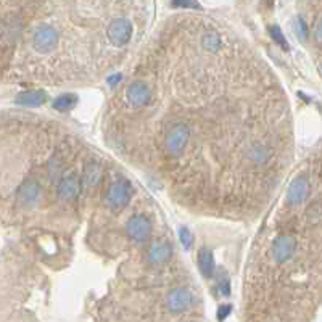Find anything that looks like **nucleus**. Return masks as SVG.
I'll use <instances>...</instances> for the list:
<instances>
[{
  "label": "nucleus",
  "instance_id": "nucleus-1",
  "mask_svg": "<svg viewBox=\"0 0 322 322\" xmlns=\"http://www.w3.org/2000/svg\"><path fill=\"white\" fill-rule=\"evenodd\" d=\"M188 137H190V131H188L184 122H179L168 132L165 140L166 151L169 155H181L182 150L185 148V144L188 142Z\"/></svg>",
  "mask_w": 322,
  "mask_h": 322
},
{
  "label": "nucleus",
  "instance_id": "nucleus-2",
  "mask_svg": "<svg viewBox=\"0 0 322 322\" xmlns=\"http://www.w3.org/2000/svg\"><path fill=\"white\" fill-rule=\"evenodd\" d=\"M295 250H297V240H295V237H292V235H280L272 243L271 256H272V260L276 261V263L282 264V263H287L293 256V254H295Z\"/></svg>",
  "mask_w": 322,
  "mask_h": 322
},
{
  "label": "nucleus",
  "instance_id": "nucleus-3",
  "mask_svg": "<svg viewBox=\"0 0 322 322\" xmlns=\"http://www.w3.org/2000/svg\"><path fill=\"white\" fill-rule=\"evenodd\" d=\"M132 195V187L127 181H121L113 184L107 192V203L113 210H121L124 208Z\"/></svg>",
  "mask_w": 322,
  "mask_h": 322
},
{
  "label": "nucleus",
  "instance_id": "nucleus-4",
  "mask_svg": "<svg viewBox=\"0 0 322 322\" xmlns=\"http://www.w3.org/2000/svg\"><path fill=\"white\" fill-rule=\"evenodd\" d=\"M107 36L111 41V44H115L118 47L126 45L131 41L132 36V24L131 21H127L126 18H119V20H115L107 29Z\"/></svg>",
  "mask_w": 322,
  "mask_h": 322
},
{
  "label": "nucleus",
  "instance_id": "nucleus-5",
  "mask_svg": "<svg viewBox=\"0 0 322 322\" xmlns=\"http://www.w3.org/2000/svg\"><path fill=\"white\" fill-rule=\"evenodd\" d=\"M58 42V33H56L53 27L50 26H41L37 27L34 37H33V45L37 52H50L53 50V47Z\"/></svg>",
  "mask_w": 322,
  "mask_h": 322
},
{
  "label": "nucleus",
  "instance_id": "nucleus-6",
  "mask_svg": "<svg viewBox=\"0 0 322 322\" xmlns=\"http://www.w3.org/2000/svg\"><path fill=\"white\" fill-rule=\"evenodd\" d=\"M126 231H127L131 239H134L137 242H144L151 235V222L147 219L145 216L139 214V216L132 217V219H129V222L126 226Z\"/></svg>",
  "mask_w": 322,
  "mask_h": 322
},
{
  "label": "nucleus",
  "instance_id": "nucleus-7",
  "mask_svg": "<svg viewBox=\"0 0 322 322\" xmlns=\"http://www.w3.org/2000/svg\"><path fill=\"white\" fill-rule=\"evenodd\" d=\"M192 301H194V295L192 292L187 288H174L169 292V295L166 298L168 308L174 312H181V311H185L187 308H190Z\"/></svg>",
  "mask_w": 322,
  "mask_h": 322
},
{
  "label": "nucleus",
  "instance_id": "nucleus-8",
  "mask_svg": "<svg viewBox=\"0 0 322 322\" xmlns=\"http://www.w3.org/2000/svg\"><path fill=\"white\" fill-rule=\"evenodd\" d=\"M150 99H151V92L145 82L137 81V82H132L127 87V100L132 107H136V108L145 107V105H148Z\"/></svg>",
  "mask_w": 322,
  "mask_h": 322
},
{
  "label": "nucleus",
  "instance_id": "nucleus-9",
  "mask_svg": "<svg viewBox=\"0 0 322 322\" xmlns=\"http://www.w3.org/2000/svg\"><path fill=\"white\" fill-rule=\"evenodd\" d=\"M308 179L306 176H300L297 177L295 181L292 182L290 188H288V194H287V205L288 206H298L303 202L306 200L308 197Z\"/></svg>",
  "mask_w": 322,
  "mask_h": 322
},
{
  "label": "nucleus",
  "instance_id": "nucleus-10",
  "mask_svg": "<svg viewBox=\"0 0 322 322\" xmlns=\"http://www.w3.org/2000/svg\"><path fill=\"white\" fill-rule=\"evenodd\" d=\"M41 195V187L34 181H26L20 188H18V202L23 206H33Z\"/></svg>",
  "mask_w": 322,
  "mask_h": 322
},
{
  "label": "nucleus",
  "instance_id": "nucleus-11",
  "mask_svg": "<svg viewBox=\"0 0 322 322\" xmlns=\"http://www.w3.org/2000/svg\"><path fill=\"white\" fill-rule=\"evenodd\" d=\"M79 190H81V185H79L78 177H76L74 174L66 176L58 184V195H60L61 200H66V202H70V200H73V198L78 197Z\"/></svg>",
  "mask_w": 322,
  "mask_h": 322
},
{
  "label": "nucleus",
  "instance_id": "nucleus-12",
  "mask_svg": "<svg viewBox=\"0 0 322 322\" xmlns=\"http://www.w3.org/2000/svg\"><path fill=\"white\" fill-rule=\"evenodd\" d=\"M45 100H47L45 92H41V90L21 92L20 95L15 99L18 105H23V107H37V105H42Z\"/></svg>",
  "mask_w": 322,
  "mask_h": 322
},
{
  "label": "nucleus",
  "instance_id": "nucleus-13",
  "mask_svg": "<svg viewBox=\"0 0 322 322\" xmlns=\"http://www.w3.org/2000/svg\"><path fill=\"white\" fill-rule=\"evenodd\" d=\"M173 253L171 245L166 243V242H161V243H155L153 247L150 248L148 251V260L153 263V264H161L165 263L166 260H169Z\"/></svg>",
  "mask_w": 322,
  "mask_h": 322
},
{
  "label": "nucleus",
  "instance_id": "nucleus-14",
  "mask_svg": "<svg viewBox=\"0 0 322 322\" xmlns=\"http://www.w3.org/2000/svg\"><path fill=\"white\" fill-rule=\"evenodd\" d=\"M198 266H200L203 276L206 277H213L214 274V258H213V253L211 250L208 248H202L200 251H198Z\"/></svg>",
  "mask_w": 322,
  "mask_h": 322
},
{
  "label": "nucleus",
  "instance_id": "nucleus-15",
  "mask_svg": "<svg viewBox=\"0 0 322 322\" xmlns=\"http://www.w3.org/2000/svg\"><path fill=\"white\" fill-rule=\"evenodd\" d=\"M271 155H272V151L268 145H260L258 144L250 150V158L254 165H266L271 159Z\"/></svg>",
  "mask_w": 322,
  "mask_h": 322
},
{
  "label": "nucleus",
  "instance_id": "nucleus-16",
  "mask_svg": "<svg viewBox=\"0 0 322 322\" xmlns=\"http://www.w3.org/2000/svg\"><path fill=\"white\" fill-rule=\"evenodd\" d=\"M102 179V168L97 163H87L86 169H84V176H82V181L86 182L87 185H97Z\"/></svg>",
  "mask_w": 322,
  "mask_h": 322
},
{
  "label": "nucleus",
  "instance_id": "nucleus-17",
  "mask_svg": "<svg viewBox=\"0 0 322 322\" xmlns=\"http://www.w3.org/2000/svg\"><path fill=\"white\" fill-rule=\"evenodd\" d=\"M202 44L208 52H217L221 49V37L214 31H208L203 37H202Z\"/></svg>",
  "mask_w": 322,
  "mask_h": 322
},
{
  "label": "nucleus",
  "instance_id": "nucleus-18",
  "mask_svg": "<svg viewBox=\"0 0 322 322\" xmlns=\"http://www.w3.org/2000/svg\"><path fill=\"white\" fill-rule=\"evenodd\" d=\"M76 103H78V97L73 95V93H63V95L56 97L53 100V108L60 110V111H65V110L73 108Z\"/></svg>",
  "mask_w": 322,
  "mask_h": 322
},
{
  "label": "nucleus",
  "instance_id": "nucleus-19",
  "mask_svg": "<svg viewBox=\"0 0 322 322\" xmlns=\"http://www.w3.org/2000/svg\"><path fill=\"white\" fill-rule=\"evenodd\" d=\"M269 34H271L272 39L282 47L283 50H288V44H287L285 37H283V34H282V31H280L279 26H271V27H269Z\"/></svg>",
  "mask_w": 322,
  "mask_h": 322
},
{
  "label": "nucleus",
  "instance_id": "nucleus-20",
  "mask_svg": "<svg viewBox=\"0 0 322 322\" xmlns=\"http://www.w3.org/2000/svg\"><path fill=\"white\" fill-rule=\"evenodd\" d=\"M179 237H181V242H182V247L184 248H190L192 247V243H194V237L190 234V231L185 229V227H182L181 229V234H179Z\"/></svg>",
  "mask_w": 322,
  "mask_h": 322
},
{
  "label": "nucleus",
  "instance_id": "nucleus-21",
  "mask_svg": "<svg viewBox=\"0 0 322 322\" xmlns=\"http://www.w3.org/2000/svg\"><path fill=\"white\" fill-rule=\"evenodd\" d=\"M297 36L300 37V41H306L308 39V27H306V23L303 18H298L297 20Z\"/></svg>",
  "mask_w": 322,
  "mask_h": 322
},
{
  "label": "nucleus",
  "instance_id": "nucleus-22",
  "mask_svg": "<svg viewBox=\"0 0 322 322\" xmlns=\"http://www.w3.org/2000/svg\"><path fill=\"white\" fill-rule=\"evenodd\" d=\"M174 7H184V8H200L197 0H173Z\"/></svg>",
  "mask_w": 322,
  "mask_h": 322
},
{
  "label": "nucleus",
  "instance_id": "nucleus-23",
  "mask_svg": "<svg viewBox=\"0 0 322 322\" xmlns=\"http://www.w3.org/2000/svg\"><path fill=\"white\" fill-rule=\"evenodd\" d=\"M61 173V169H60V163L58 161H52L50 163V179L52 181H56V179H58V174Z\"/></svg>",
  "mask_w": 322,
  "mask_h": 322
},
{
  "label": "nucleus",
  "instance_id": "nucleus-24",
  "mask_svg": "<svg viewBox=\"0 0 322 322\" xmlns=\"http://www.w3.org/2000/svg\"><path fill=\"white\" fill-rule=\"evenodd\" d=\"M219 290H221V295H224V297H227L231 293V283H229V279L227 277L219 280Z\"/></svg>",
  "mask_w": 322,
  "mask_h": 322
},
{
  "label": "nucleus",
  "instance_id": "nucleus-25",
  "mask_svg": "<svg viewBox=\"0 0 322 322\" xmlns=\"http://www.w3.org/2000/svg\"><path fill=\"white\" fill-rule=\"evenodd\" d=\"M229 311H231V306H229V305H227V306H222V308L219 309V319L226 317L227 314H229Z\"/></svg>",
  "mask_w": 322,
  "mask_h": 322
},
{
  "label": "nucleus",
  "instance_id": "nucleus-26",
  "mask_svg": "<svg viewBox=\"0 0 322 322\" xmlns=\"http://www.w3.org/2000/svg\"><path fill=\"white\" fill-rule=\"evenodd\" d=\"M316 42L320 44V23H317L316 26Z\"/></svg>",
  "mask_w": 322,
  "mask_h": 322
},
{
  "label": "nucleus",
  "instance_id": "nucleus-27",
  "mask_svg": "<svg viewBox=\"0 0 322 322\" xmlns=\"http://www.w3.org/2000/svg\"><path fill=\"white\" fill-rule=\"evenodd\" d=\"M119 79H121V76H119V74H115V76H111V78H110V81H108V82H110V84H111V86H113V84H116V82H118Z\"/></svg>",
  "mask_w": 322,
  "mask_h": 322
}]
</instances>
